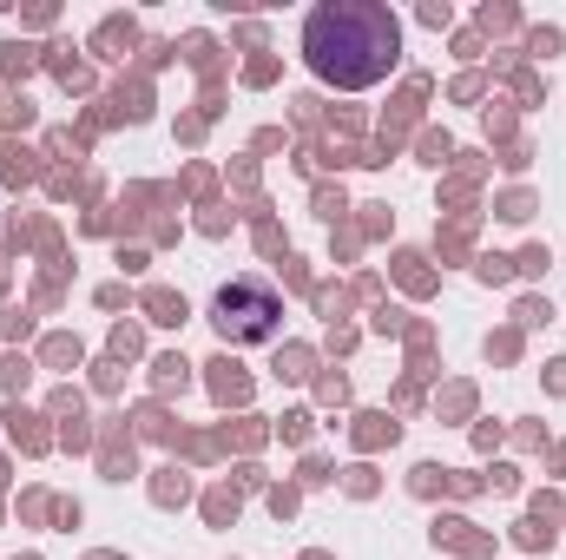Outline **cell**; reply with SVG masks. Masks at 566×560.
Instances as JSON below:
<instances>
[{
	"mask_svg": "<svg viewBox=\"0 0 566 560\" xmlns=\"http://www.w3.org/2000/svg\"><path fill=\"white\" fill-rule=\"evenodd\" d=\"M303 60L336 93L382 86L402 60V20L382 0H323L303 20Z\"/></svg>",
	"mask_w": 566,
	"mask_h": 560,
	"instance_id": "1",
	"label": "cell"
},
{
	"mask_svg": "<svg viewBox=\"0 0 566 560\" xmlns=\"http://www.w3.org/2000/svg\"><path fill=\"white\" fill-rule=\"evenodd\" d=\"M283 303L271 283H224L218 297H211V323H218V336H231V343H264L271 330H277Z\"/></svg>",
	"mask_w": 566,
	"mask_h": 560,
	"instance_id": "2",
	"label": "cell"
}]
</instances>
